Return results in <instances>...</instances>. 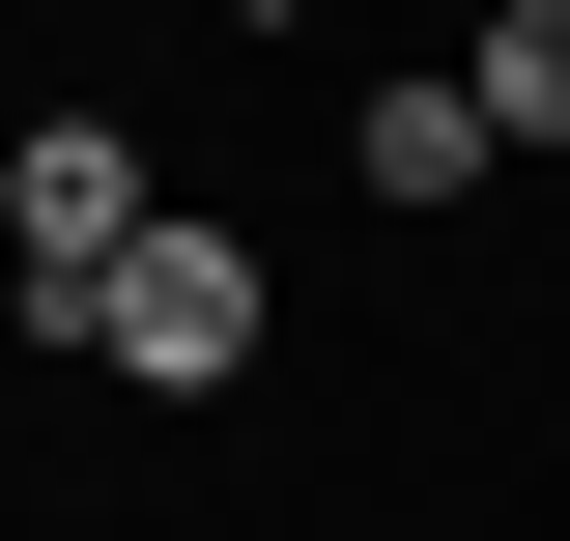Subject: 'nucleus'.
<instances>
[{"mask_svg": "<svg viewBox=\"0 0 570 541\" xmlns=\"http://www.w3.org/2000/svg\"><path fill=\"white\" fill-rule=\"evenodd\" d=\"M257 342H285V285H257V228H200V200H171V228H142L115 285H86V342H58V371H115V400H228Z\"/></svg>", "mask_w": 570, "mask_h": 541, "instance_id": "obj_1", "label": "nucleus"}, {"mask_svg": "<svg viewBox=\"0 0 570 541\" xmlns=\"http://www.w3.org/2000/svg\"><path fill=\"white\" fill-rule=\"evenodd\" d=\"M171 228V171H142V115H0V285H29V342H86V285Z\"/></svg>", "mask_w": 570, "mask_h": 541, "instance_id": "obj_2", "label": "nucleus"}, {"mask_svg": "<svg viewBox=\"0 0 570 541\" xmlns=\"http://www.w3.org/2000/svg\"><path fill=\"white\" fill-rule=\"evenodd\" d=\"M343 171H371V200H485V171H513V142H485V86H456V58H400V86H371V115H343Z\"/></svg>", "mask_w": 570, "mask_h": 541, "instance_id": "obj_3", "label": "nucleus"}, {"mask_svg": "<svg viewBox=\"0 0 570 541\" xmlns=\"http://www.w3.org/2000/svg\"><path fill=\"white\" fill-rule=\"evenodd\" d=\"M456 86H485V142H570V0H485V29H456Z\"/></svg>", "mask_w": 570, "mask_h": 541, "instance_id": "obj_4", "label": "nucleus"}, {"mask_svg": "<svg viewBox=\"0 0 570 541\" xmlns=\"http://www.w3.org/2000/svg\"><path fill=\"white\" fill-rule=\"evenodd\" d=\"M228 29H314V0H228Z\"/></svg>", "mask_w": 570, "mask_h": 541, "instance_id": "obj_5", "label": "nucleus"}]
</instances>
